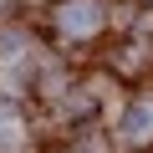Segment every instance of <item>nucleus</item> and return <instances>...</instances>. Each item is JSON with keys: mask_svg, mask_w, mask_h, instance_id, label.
I'll use <instances>...</instances> for the list:
<instances>
[{"mask_svg": "<svg viewBox=\"0 0 153 153\" xmlns=\"http://www.w3.org/2000/svg\"><path fill=\"white\" fill-rule=\"evenodd\" d=\"M56 26H61V36H92L97 26H102V5L97 0H66V5L56 10Z\"/></svg>", "mask_w": 153, "mask_h": 153, "instance_id": "1", "label": "nucleus"}, {"mask_svg": "<svg viewBox=\"0 0 153 153\" xmlns=\"http://www.w3.org/2000/svg\"><path fill=\"white\" fill-rule=\"evenodd\" d=\"M123 138H128V143H148V138H153V102H133V107H128Z\"/></svg>", "mask_w": 153, "mask_h": 153, "instance_id": "2", "label": "nucleus"}, {"mask_svg": "<svg viewBox=\"0 0 153 153\" xmlns=\"http://www.w3.org/2000/svg\"><path fill=\"white\" fill-rule=\"evenodd\" d=\"M26 51V36H0V56H5V61H16Z\"/></svg>", "mask_w": 153, "mask_h": 153, "instance_id": "3", "label": "nucleus"}, {"mask_svg": "<svg viewBox=\"0 0 153 153\" xmlns=\"http://www.w3.org/2000/svg\"><path fill=\"white\" fill-rule=\"evenodd\" d=\"M16 143H21V138H16V123H10V128L0 123V153H5V148H16Z\"/></svg>", "mask_w": 153, "mask_h": 153, "instance_id": "4", "label": "nucleus"}]
</instances>
